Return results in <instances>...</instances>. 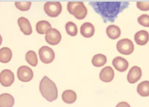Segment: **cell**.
Instances as JSON below:
<instances>
[{
	"label": "cell",
	"instance_id": "6da1fadb",
	"mask_svg": "<svg viewBox=\"0 0 149 107\" xmlns=\"http://www.w3.org/2000/svg\"><path fill=\"white\" fill-rule=\"evenodd\" d=\"M89 3L94 11L101 16L104 23L114 22L118 14L129 5V2L126 1H93Z\"/></svg>",
	"mask_w": 149,
	"mask_h": 107
},
{
	"label": "cell",
	"instance_id": "7a4b0ae2",
	"mask_svg": "<svg viewBox=\"0 0 149 107\" xmlns=\"http://www.w3.org/2000/svg\"><path fill=\"white\" fill-rule=\"evenodd\" d=\"M40 91L42 96L49 102L56 99L58 89L55 83L49 78L44 76L40 82Z\"/></svg>",
	"mask_w": 149,
	"mask_h": 107
},
{
	"label": "cell",
	"instance_id": "3957f363",
	"mask_svg": "<svg viewBox=\"0 0 149 107\" xmlns=\"http://www.w3.org/2000/svg\"><path fill=\"white\" fill-rule=\"evenodd\" d=\"M67 9L78 20L84 19L87 14V9L83 2H69Z\"/></svg>",
	"mask_w": 149,
	"mask_h": 107
},
{
	"label": "cell",
	"instance_id": "277c9868",
	"mask_svg": "<svg viewBox=\"0 0 149 107\" xmlns=\"http://www.w3.org/2000/svg\"><path fill=\"white\" fill-rule=\"evenodd\" d=\"M45 13L51 17H56L62 12V5L59 2H47L44 5Z\"/></svg>",
	"mask_w": 149,
	"mask_h": 107
},
{
	"label": "cell",
	"instance_id": "5b68a950",
	"mask_svg": "<svg viewBox=\"0 0 149 107\" xmlns=\"http://www.w3.org/2000/svg\"><path fill=\"white\" fill-rule=\"evenodd\" d=\"M134 45L131 40L128 38H124L119 40L116 43V49L121 54L129 55L134 50Z\"/></svg>",
	"mask_w": 149,
	"mask_h": 107
},
{
	"label": "cell",
	"instance_id": "8992f818",
	"mask_svg": "<svg viewBox=\"0 0 149 107\" xmlns=\"http://www.w3.org/2000/svg\"><path fill=\"white\" fill-rule=\"evenodd\" d=\"M38 55L40 60L44 64H49L55 58V53L54 50L47 46H42L39 51Z\"/></svg>",
	"mask_w": 149,
	"mask_h": 107
},
{
	"label": "cell",
	"instance_id": "52a82bcc",
	"mask_svg": "<svg viewBox=\"0 0 149 107\" xmlns=\"http://www.w3.org/2000/svg\"><path fill=\"white\" fill-rule=\"evenodd\" d=\"M18 79L23 82H28L33 78V72L32 69L27 66L23 65L20 67L17 71Z\"/></svg>",
	"mask_w": 149,
	"mask_h": 107
},
{
	"label": "cell",
	"instance_id": "ba28073f",
	"mask_svg": "<svg viewBox=\"0 0 149 107\" xmlns=\"http://www.w3.org/2000/svg\"><path fill=\"white\" fill-rule=\"evenodd\" d=\"M15 80L13 73L10 69H3L0 73V83L3 87L10 86Z\"/></svg>",
	"mask_w": 149,
	"mask_h": 107
},
{
	"label": "cell",
	"instance_id": "9c48e42d",
	"mask_svg": "<svg viewBox=\"0 0 149 107\" xmlns=\"http://www.w3.org/2000/svg\"><path fill=\"white\" fill-rule=\"evenodd\" d=\"M61 34L56 28H51L46 34L45 39L50 45H58L61 40Z\"/></svg>",
	"mask_w": 149,
	"mask_h": 107
},
{
	"label": "cell",
	"instance_id": "30bf717a",
	"mask_svg": "<svg viewBox=\"0 0 149 107\" xmlns=\"http://www.w3.org/2000/svg\"><path fill=\"white\" fill-rule=\"evenodd\" d=\"M141 75L142 72L141 68L138 66H133L128 72L127 80L130 84H134L140 80Z\"/></svg>",
	"mask_w": 149,
	"mask_h": 107
},
{
	"label": "cell",
	"instance_id": "8fae6325",
	"mask_svg": "<svg viewBox=\"0 0 149 107\" xmlns=\"http://www.w3.org/2000/svg\"><path fill=\"white\" fill-rule=\"evenodd\" d=\"M114 71L110 66H107L103 68L100 73L99 77L101 81L105 83L111 82L114 78Z\"/></svg>",
	"mask_w": 149,
	"mask_h": 107
},
{
	"label": "cell",
	"instance_id": "7c38bea8",
	"mask_svg": "<svg viewBox=\"0 0 149 107\" xmlns=\"http://www.w3.org/2000/svg\"><path fill=\"white\" fill-rule=\"evenodd\" d=\"M112 65L119 72H125L129 67L128 61L124 58L118 56L112 60Z\"/></svg>",
	"mask_w": 149,
	"mask_h": 107
},
{
	"label": "cell",
	"instance_id": "4fadbf2b",
	"mask_svg": "<svg viewBox=\"0 0 149 107\" xmlns=\"http://www.w3.org/2000/svg\"><path fill=\"white\" fill-rule=\"evenodd\" d=\"M17 23L21 31L26 35H30L32 33V28L29 20L24 17H19Z\"/></svg>",
	"mask_w": 149,
	"mask_h": 107
},
{
	"label": "cell",
	"instance_id": "5bb4252c",
	"mask_svg": "<svg viewBox=\"0 0 149 107\" xmlns=\"http://www.w3.org/2000/svg\"><path fill=\"white\" fill-rule=\"evenodd\" d=\"M134 39L138 45L143 46L146 45L149 40V34L146 30H141L137 31L134 36Z\"/></svg>",
	"mask_w": 149,
	"mask_h": 107
},
{
	"label": "cell",
	"instance_id": "9a60e30c",
	"mask_svg": "<svg viewBox=\"0 0 149 107\" xmlns=\"http://www.w3.org/2000/svg\"><path fill=\"white\" fill-rule=\"evenodd\" d=\"M80 31L83 36L85 38H91L94 34L95 28L91 23L86 22L81 25Z\"/></svg>",
	"mask_w": 149,
	"mask_h": 107
},
{
	"label": "cell",
	"instance_id": "2e32d148",
	"mask_svg": "<svg viewBox=\"0 0 149 107\" xmlns=\"http://www.w3.org/2000/svg\"><path fill=\"white\" fill-rule=\"evenodd\" d=\"M15 104L13 97L8 93L0 95V107H12Z\"/></svg>",
	"mask_w": 149,
	"mask_h": 107
},
{
	"label": "cell",
	"instance_id": "e0dca14e",
	"mask_svg": "<svg viewBox=\"0 0 149 107\" xmlns=\"http://www.w3.org/2000/svg\"><path fill=\"white\" fill-rule=\"evenodd\" d=\"M106 33L109 38L116 39L120 36L121 31L118 26L116 25H109L106 29Z\"/></svg>",
	"mask_w": 149,
	"mask_h": 107
},
{
	"label": "cell",
	"instance_id": "ac0fdd59",
	"mask_svg": "<svg viewBox=\"0 0 149 107\" xmlns=\"http://www.w3.org/2000/svg\"><path fill=\"white\" fill-rule=\"evenodd\" d=\"M62 99L64 102L71 104L74 103L77 99L76 93L71 90H66L64 91L62 94Z\"/></svg>",
	"mask_w": 149,
	"mask_h": 107
},
{
	"label": "cell",
	"instance_id": "d6986e66",
	"mask_svg": "<svg viewBox=\"0 0 149 107\" xmlns=\"http://www.w3.org/2000/svg\"><path fill=\"white\" fill-rule=\"evenodd\" d=\"M36 31L40 34H46L48 31L51 29V25L50 23L46 20H41L37 23L36 26Z\"/></svg>",
	"mask_w": 149,
	"mask_h": 107
},
{
	"label": "cell",
	"instance_id": "ffe728a7",
	"mask_svg": "<svg viewBox=\"0 0 149 107\" xmlns=\"http://www.w3.org/2000/svg\"><path fill=\"white\" fill-rule=\"evenodd\" d=\"M137 92L141 97L149 96V81L144 80L140 82L137 85Z\"/></svg>",
	"mask_w": 149,
	"mask_h": 107
},
{
	"label": "cell",
	"instance_id": "44dd1931",
	"mask_svg": "<svg viewBox=\"0 0 149 107\" xmlns=\"http://www.w3.org/2000/svg\"><path fill=\"white\" fill-rule=\"evenodd\" d=\"M12 57V50L7 47H4L0 49V62L2 63H7L10 61Z\"/></svg>",
	"mask_w": 149,
	"mask_h": 107
},
{
	"label": "cell",
	"instance_id": "7402d4cb",
	"mask_svg": "<svg viewBox=\"0 0 149 107\" xmlns=\"http://www.w3.org/2000/svg\"><path fill=\"white\" fill-rule=\"evenodd\" d=\"M107 57L102 54H97L93 56L91 62L96 67H100L105 64L107 62Z\"/></svg>",
	"mask_w": 149,
	"mask_h": 107
},
{
	"label": "cell",
	"instance_id": "603a6c76",
	"mask_svg": "<svg viewBox=\"0 0 149 107\" xmlns=\"http://www.w3.org/2000/svg\"><path fill=\"white\" fill-rule=\"evenodd\" d=\"M25 58L26 61L32 67H35L37 65L38 59L35 51L33 50L28 51L25 55Z\"/></svg>",
	"mask_w": 149,
	"mask_h": 107
},
{
	"label": "cell",
	"instance_id": "cb8c5ba5",
	"mask_svg": "<svg viewBox=\"0 0 149 107\" xmlns=\"http://www.w3.org/2000/svg\"><path fill=\"white\" fill-rule=\"evenodd\" d=\"M65 29L67 34L70 36H74L77 34V25L73 22H68L65 25Z\"/></svg>",
	"mask_w": 149,
	"mask_h": 107
},
{
	"label": "cell",
	"instance_id": "d4e9b609",
	"mask_svg": "<svg viewBox=\"0 0 149 107\" xmlns=\"http://www.w3.org/2000/svg\"><path fill=\"white\" fill-rule=\"evenodd\" d=\"M31 5V2H15V5L21 11H27L30 9Z\"/></svg>",
	"mask_w": 149,
	"mask_h": 107
},
{
	"label": "cell",
	"instance_id": "484cf974",
	"mask_svg": "<svg viewBox=\"0 0 149 107\" xmlns=\"http://www.w3.org/2000/svg\"><path fill=\"white\" fill-rule=\"evenodd\" d=\"M139 24L145 27H149V15L146 14H141L137 19Z\"/></svg>",
	"mask_w": 149,
	"mask_h": 107
},
{
	"label": "cell",
	"instance_id": "4316f807",
	"mask_svg": "<svg viewBox=\"0 0 149 107\" xmlns=\"http://www.w3.org/2000/svg\"><path fill=\"white\" fill-rule=\"evenodd\" d=\"M136 6L140 10L147 11L149 10V2H137Z\"/></svg>",
	"mask_w": 149,
	"mask_h": 107
},
{
	"label": "cell",
	"instance_id": "83f0119b",
	"mask_svg": "<svg viewBox=\"0 0 149 107\" xmlns=\"http://www.w3.org/2000/svg\"><path fill=\"white\" fill-rule=\"evenodd\" d=\"M115 107H131L130 105L126 102L125 101H122V102H119Z\"/></svg>",
	"mask_w": 149,
	"mask_h": 107
},
{
	"label": "cell",
	"instance_id": "f1b7e54d",
	"mask_svg": "<svg viewBox=\"0 0 149 107\" xmlns=\"http://www.w3.org/2000/svg\"><path fill=\"white\" fill-rule=\"evenodd\" d=\"M2 38L1 35H0V46H1V45L2 43Z\"/></svg>",
	"mask_w": 149,
	"mask_h": 107
}]
</instances>
